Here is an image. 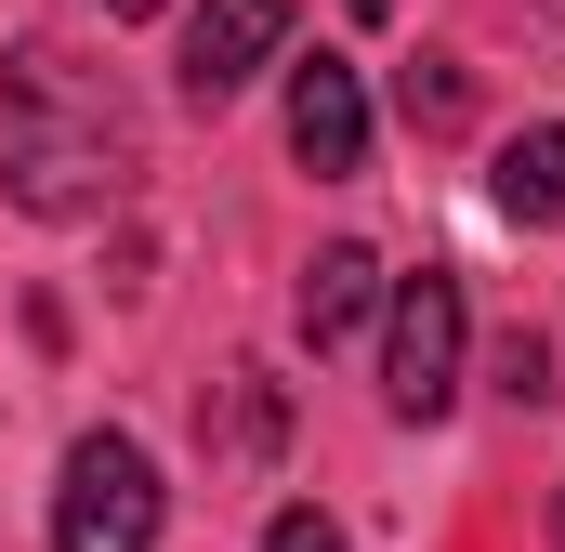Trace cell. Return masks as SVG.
Masks as SVG:
<instances>
[{
  "instance_id": "cell-3",
  "label": "cell",
  "mask_w": 565,
  "mask_h": 552,
  "mask_svg": "<svg viewBox=\"0 0 565 552\" xmlns=\"http://www.w3.org/2000/svg\"><path fill=\"white\" fill-rule=\"evenodd\" d=\"M53 552H158V460L132 434H79L53 487Z\"/></svg>"
},
{
  "instance_id": "cell-5",
  "label": "cell",
  "mask_w": 565,
  "mask_h": 552,
  "mask_svg": "<svg viewBox=\"0 0 565 552\" xmlns=\"http://www.w3.org/2000/svg\"><path fill=\"white\" fill-rule=\"evenodd\" d=\"M289 13H302V0H198V26H184V93H198V106L250 93V79L277 66Z\"/></svg>"
},
{
  "instance_id": "cell-2",
  "label": "cell",
  "mask_w": 565,
  "mask_h": 552,
  "mask_svg": "<svg viewBox=\"0 0 565 552\" xmlns=\"http://www.w3.org/2000/svg\"><path fill=\"white\" fill-rule=\"evenodd\" d=\"M460 342H473L460 276H447V264L395 276V329H382V408H395V421H447V408H460Z\"/></svg>"
},
{
  "instance_id": "cell-8",
  "label": "cell",
  "mask_w": 565,
  "mask_h": 552,
  "mask_svg": "<svg viewBox=\"0 0 565 552\" xmlns=\"http://www.w3.org/2000/svg\"><path fill=\"white\" fill-rule=\"evenodd\" d=\"M395 106H408V132H460V119H473V79H460L447 53H422V66L395 79Z\"/></svg>"
},
{
  "instance_id": "cell-9",
  "label": "cell",
  "mask_w": 565,
  "mask_h": 552,
  "mask_svg": "<svg viewBox=\"0 0 565 552\" xmlns=\"http://www.w3.org/2000/svg\"><path fill=\"white\" fill-rule=\"evenodd\" d=\"M500 395H526V408L553 395V355H540V329H513V342H500Z\"/></svg>"
},
{
  "instance_id": "cell-1",
  "label": "cell",
  "mask_w": 565,
  "mask_h": 552,
  "mask_svg": "<svg viewBox=\"0 0 565 552\" xmlns=\"http://www.w3.org/2000/svg\"><path fill=\"white\" fill-rule=\"evenodd\" d=\"M132 171H145V132H132V106H119L106 66H79L66 40H26L0 66V184H13V211L93 224Z\"/></svg>"
},
{
  "instance_id": "cell-13",
  "label": "cell",
  "mask_w": 565,
  "mask_h": 552,
  "mask_svg": "<svg viewBox=\"0 0 565 552\" xmlns=\"http://www.w3.org/2000/svg\"><path fill=\"white\" fill-rule=\"evenodd\" d=\"M553 527H565V513H553Z\"/></svg>"
},
{
  "instance_id": "cell-11",
  "label": "cell",
  "mask_w": 565,
  "mask_h": 552,
  "mask_svg": "<svg viewBox=\"0 0 565 552\" xmlns=\"http://www.w3.org/2000/svg\"><path fill=\"white\" fill-rule=\"evenodd\" d=\"M382 13H408V0H355V26H382Z\"/></svg>"
},
{
  "instance_id": "cell-7",
  "label": "cell",
  "mask_w": 565,
  "mask_h": 552,
  "mask_svg": "<svg viewBox=\"0 0 565 552\" xmlns=\"http://www.w3.org/2000/svg\"><path fill=\"white\" fill-rule=\"evenodd\" d=\"M487 198H500L513 224H565V119L500 145V158H487Z\"/></svg>"
},
{
  "instance_id": "cell-6",
  "label": "cell",
  "mask_w": 565,
  "mask_h": 552,
  "mask_svg": "<svg viewBox=\"0 0 565 552\" xmlns=\"http://www.w3.org/2000/svg\"><path fill=\"white\" fill-rule=\"evenodd\" d=\"M369 302H382V264H369L355 237H329V251L302 264V302H289V316H302V342L329 355V342H355V316H369Z\"/></svg>"
},
{
  "instance_id": "cell-12",
  "label": "cell",
  "mask_w": 565,
  "mask_h": 552,
  "mask_svg": "<svg viewBox=\"0 0 565 552\" xmlns=\"http://www.w3.org/2000/svg\"><path fill=\"white\" fill-rule=\"evenodd\" d=\"M106 13H171V0H106Z\"/></svg>"
},
{
  "instance_id": "cell-10",
  "label": "cell",
  "mask_w": 565,
  "mask_h": 552,
  "mask_svg": "<svg viewBox=\"0 0 565 552\" xmlns=\"http://www.w3.org/2000/svg\"><path fill=\"white\" fill-rule=\"evenodd\" d=\"M264 552H342V527H329V513H316V500H289L277 527H264Z\"/></svg>"
},
{
  "instance_id": "cell-4",
  "label": "cell",
  "mask_w": 565,
  "mask_h": 552,
  "mask_svg": "<svg viewBox=\"0 0 565 552\" xmlns=\"http://www.w3.org/2000/svg\"><path fill=\"white\" fill-rule=\"evenodd\" d=\"M289 158H302L316 184H355V171H369V79H355L342 53L289 66Z\"/></svg>"
}]
</instances>
